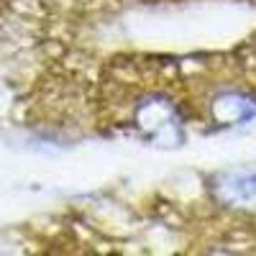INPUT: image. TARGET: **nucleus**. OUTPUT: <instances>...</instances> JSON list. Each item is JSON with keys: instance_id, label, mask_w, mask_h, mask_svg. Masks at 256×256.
<instances>
[{"instance_id": "1", "label": "nucleus", "mask_w": 256, "mask_h": 256, "mask_svg": "<svg viewBox=\"0 0 256 256\" xmlns=\"http://www.w3.org/2000/svg\"><path fill=\"white\" fill-rule=\"evenodd\" d=\"M136 128L144 138L159 146H172L180 141V116L166 100H146L136 110Z\"/></svg>"}, {"instance_id": "2", "label": "nucleus", "mask_w": 256, "mask_h": 256, "mask_svg": "<svg viewBox=\"0 0 256 256\" xmlns=\"http://www.w3.org/2000/svg\"><path fill=\"white\" fill-rule=\"evenodd\" d=\"M218 195L228 205L256 208V169H236L220 177Z\"/></svg>"}, {"instance_id": "3", "label": "nucleus", "mask_w": 256, "mask_h": 256, "mask_svg": "<svg viewBox=\"0 0 256 256\" xmlns=\"http://www.w3.org/2000/svg\"><path fill=\"white\" fill-rule=\"evenodd\" d=\"M216 118L220 123H246L256 116V108L246 100V98H238V95H226L220 100H216V108H212Z\"/></svg>"}]
</instances>
